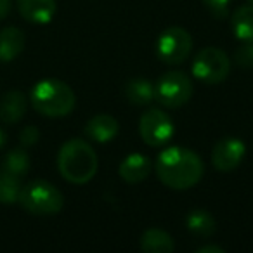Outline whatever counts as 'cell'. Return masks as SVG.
Here are the masks:
<instances>
[{
    "mask_svg": "<svg viewBox=\"0 0 253 253\" xmlns=\"http://www.w3.org/2000/svg\"><path fill=\"white\" fill-rule=\"evenodd\" d=\"M5 141H7V135H5V132L0 128V148L5 144Z\"/></svg>",
    "mask_w": 253,
    "mask_h": 253,
    "instance_id": "26",
    "label": "cell"
},
{
    "mask_svg": "<svg viewBox=\"0 0 253 253\" xmlns=\"http://www.w3.org/2000/svg\"><path fill=\"white\" fill-rule=\"evenodd\" d=\"M229 2H231V0H203V4L207 5L211 12H215V14H218V16L225 12Z\"/></svg>",
    "mask_w": 253,
    "mask_h": 253,
    "instance_id": "23",
    "label": "cell"
},
{
    "mask_svg": "<svg viewBox=\"0 0 253 253\" xmlns=\"http://www.w3.org/2000/svg\"><path fill=\"white\" fill-rule=\"evenodd\" d=\"M141 250L148 253H172L175 250V243L167 231L153 227L141 236Z\"/></svg>",
    "mask_w": 253,
    "mask_h": 253,
    "instance_id": "15",
    "label": "cell"
},
{
    "mask_svg": "<svg viewBox=\"0 0 253 253\" xmlns=\"http://www.w3.org/2000/svg\"><path fill=\"white\" fill-rule=\"evenodd\" d=\"M203 173V160L187 148H167L156 160V175L160 182L170 189H191L200 182Z\"/></svg>",
    "mask_w": 253,
    "mask_h": 253,
    "instance_id": "1",
    "label": "cell"
},
{
    "mask_svg": "<svg viewBox=\"0 0 253 253\" xmlns=\"http://www.w3.org/2000/svg\"><path fill=\"white\" fill-rule=\"evenodd\" d=\"M196 253H224V248L217 245H205L196 248Z\"/></svg>",
    "mask_w": 253,
    "mask_h": 253,
    "instance_id": "24",
    "label": "cell"
},
{
    "mask_svg": "<svg viewBox=\"0 0 253 253\" xmlns=\"http://www.w3.org/2000/svg\"><path fill=\"white\" fill-rule=\"evenodd\" d=\"M125 97L135 106H148L156 99L155 85L146 78H132L125 85Z\"/></svg>",
    "mask_w": 253,
    "mask_h": 253,
    "instance_id": "17",
    "label": "cell"
},
{
    "mask_svg": "<svg viewBox=\"0 0 253 253\" xmlns=\"http://www.w3.org/2000/svg\"><path fill=\"white\" fill-rule=\"evenodd\" d=\"M19 139H21V144L26 146V148H30V146H35L37 142H39V139H40L39 128H37V126H33V125L26 126V128H23Z\"/></svg>",
    "mask_w": 253,
    "mask_h": 253,
    "instance_id": "22",
    "label": "cell"
},
{
    "mask_svg": "<svg viewBox=\"0 0 253 253\" xmlns=\"http://www.w3.org/2000/svg\"><path fill=\"white\" fill-rule=\"evenodd\" d=\"M236 64L241 68H253V43H246L241 45L234 54Z\"/></svg>",
    "mask_w": 253,
    "mask_h": 253,
    "instance_id": "21",
    "label": "cell"
},
{
    "mask_svg": "<svg viewBox=\"0 0 253 253\" xmlns=\"http://www.w3.org/2000/svg\"><path fill=\"white\" fill-rule=\"evenodd\" d=\"M26 95L23 92L11 90L0 99V120L4 123H16L26 113Z\"/></svg>",
    "mask_w": 253,
    "mask_h": 253,
    "instance_id": "14",
    "label": "cell"
},
{
    "mask_svg": "<svg viewBox=\"0 0 253 253\" xmlns=\"http://www.w3.org/2000/svg\"><path fill=\"white\" fill-rule=\"evenodd\" d=\"M246 146L238 137H224L211 149V163L218 172H232L241 165Z\"/></svg>",
    "mask_w": 253,
    "mask_h": 253,
    "instance_id": "9",
    "label": "cell"
},
{
    "mask_svg": "<svg viewBox=\"0 0 253 253\" xmlns=\"http://www.w3.org/2000/svg\"><path fill=\"white\" fill-rule=\"evenodd\" d=\"M21 179L12 173L2 172L0 173V203L11 205L19 201L21 194Z\"/></svg>",
    "mask_w": 253,
    "mask_h": 253,
    "instance_id": "20",
    "label": "cell"
},
{
    "mask_svg": "<svg viewBox=\"0 0 253 253\" xmlns=\"http://www.w3.org/2000/svg\"><path fill=\"white\" fill-rule=\"evenodd\" d=\"M30 101L35 111L49 118H61L70 115L77 104V97L70 85L56 78L39 82L33 87Z\"/></svg>",
    "mask_w": 253,
    "mask_h": 253,
    "instance_id": "3",
    "label": "cell"
},
{
    "mask_svg": "<svg viewBox=\"0 0 253 253\" xmlns=\"http://www.w3.org/2000/svg\"><path fill=\"white\" fill-rule=\"evenodd\" d=\"M19 203L28 213L56 215L63 210V194L47 180H33L26 184L19 194Z\"/></svg>",
    "mask_w": 253,
    "mask_h": 253,
    "instance_id": "4",
    "label": "cell"
},
{
    "mask_svg": "<svg viewBox=\"0 0 253 253\" xmlns=\"http://www.w3.org/2000/svg\"><path fill=\"white\" fill-rule=\"evenodd\" d=\"M99 160L94 148L82 139L64 142L57 155V169L64 180L71 184H87L97 172Z\"/></svg>",
    "mask_w": 253,
    "mask_h": 253,
    "instance_id": "2",
    "label": "cell"
},
{
    "mask_svg": "<svg viewBox=\"0 0 253 253\" xmlns=\"http://www.w3.org/2000/svg\"><path fill=\"white\" fill-rule=\"evenodd\" d=\"M186 225L194 236L198 238H208L215 232L217 222H215L213 215L205 208H194L187 213Z\"/></svg>",
    "mask_w": 253,
    "mask_h": 253,
    "instance_id": "16",
    "label": "cell"
},
{
    "mask_svg": "<svg viewBox=\"0 0 253 253\" xmlns=\"http://www.w3.org/2000/svg\"><path fill=\"white\" fill-rule=\"evenodd\" d=\"M231 61L224 50L217 47H205L193 61V75L208 85L222 84L229 77Z\"/></svg>",
    "mask_w": 253,
    "mask_h": 253,
    "instance_id": "6",
    "label": "cell"
},
{
    "mask_svg": "<svg viewBox=\"0 0 253 253\" xmlns=\"http://www.w3.org/2000/svg\"><path fill=\"white\" fill-rule=\"evenodd\" d=\"M193 82L184 71H167L155 84V95L165 108H180L193 97Z\"/></svg>",
    "mask_w": 253,
    "mask_h": 253,
    "instance_id": "5",
    "label": "cell"
},
{
    "mask_svg": "<svg viewBox=\"0 0 253 253\" xmlns=\"http://www.w3.org/2000/svg\"><path fill=\"white\" fill-rule=\"evenodd\" d=\"M19 14L33 25H47L57 11L56 0H18Z\"/></svg>",
    "mask_w": 253,
    "mask_h": 253,
    "instance_id": "10",
    "label": "cell"
},
{
    "mask_svg": "<svg viewBox=\"0 0 253 253\" xmlns=\"http://www.w3.org/2000/svg\"><path fill=\"white\" fill-rule=\"evenodd\" d=\"M193 50V37L186 28L170 26L156 40V54L167 64H180Z\"/></svg>",
    "mask_w": 253,
    "mask_h": 253,
    "instance_id": "7",
    "label": "cell"
},
{
    "mask_svg": "<svg viewBox=\"0 0 253 253\" xmlns=\"http://www.w3.org/2000/svg\"><path fill=\"white\" fill-rule=\"evenodd\" d=\"M151 170L153 167L148 156H144L142 153H132L120 163L118 173L126 184H139L148 179Z\"/></svg>",
    "mask_w": 253,
    "mask_h": 253,
    "instance_id": "12",
    "label": "cell"
},
{
    "mask_svg": "<svg viewBox=\"0 0 253 253\" xmlns=\"http://www.w3.org/2000/svg\"><path fill=\"white\" fill-rule=\"evenodd\" d=\"M11 0H0V21L5 19L11 12Z\"/></svg>",
    "mask_w": 253,
    "mask_h": 253,
    "instance_id": "25",
    "label": "cell"
},
{
    "mask_svg": "<svg viewBox=\"0 0 253 253\" xmlns=\"http://www.w3.org/2000/svg\"><path fill=\"white\" fill-rule=\"evenodd\" d=\"M118 128H120V123L115 116L101 113V115L92 116L87 122V125H85V134H87L88 139H92V141L99 142V144H106V142L113 141V139L118 135Z\"/></svg>",
    "mask_w": 253,
    "mask_h": 253,
    "instance_id": "11",
    "label": "cell"
},
{
    "mask_svg": "<svg viewBox=\"0 0 253 253\" xmlns=\"http://www.w3.org/2000/svg\"><path fill=\"white\" fill-rule=\"evenodd\" d=\"M248 4H252V5H253V0H248Z\"/></svg>",
    "mask_w": 253,
    "mask_h": 253,
    "instance_id": "27",
    "label": "cell"
},
{
    "mask_svg": "<svg viewBox=\"0 0 253 253\" xmlns=\"http://www.w3.org/2000/svg\"><path fill=\"white\" fill-rule=\"evenodd\" d=\"M30 170V156L25 149H12L7 156L4 158V163H2V172L12 173V175L23 177L28 173Z\"/></svg>",
    "mask_w": 253,
    "mask_h": 253,
    "instance_id": "19",
    "label": "cell"
},
{
    "mask_svg": "<svg viewBox=\"0 0 253 253\" xmlns=\"http://www.w3.org/2000/svg\"><path fill=\"white\" fill-rule=\"evenodd\" d=\"M232 32L243 43H253V5L238 7L232 14Z\"/></svg>",
    "mask_w": 253,
    "mask_h": 253,
    "instance_id": "18",
    "label": "cell"
},
{
    "mask_svg": "<svg viewBox=\"0 0 253 253\" xmlns=\"http://www.w3.org/2000/svg\"><path fill=\"white\" fill-rule=\"evenodd\" d=\"M173 132L175 126L172 118L158 108L148 109L139 120V134L142 141L153 148L169 144L173 137Z\"/></svg>",
    "mask_w": 253,
    "mask_h": 253,
    "instance_id": "8",
    "label": "cell"
},
{
    "mask_svg": "<svg viewBox=\"0 0 253 253\" xmlns=\"http://www.w3.org/2000/svg\"><path fill=\"white\" fill-rule=\"evenodd\" d=\"M25 33L19 28H5L0 32V61L2 63H11L14 61L25 49Z\"/></svg>",
    "mask_w": 253,
    "mask_h": 253,
    "instance_id": "13",
    "label": "cell"
}]
</instances>
